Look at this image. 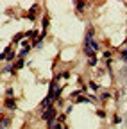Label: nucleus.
Returning <instances> with one entry per match:
<instances>
[{
  "mask_svg": "<svg viewBox=\"0 0 127 129\" xmlns=\"http://www.w3.org/2000/svg\"><path fill=\"white\" fill-rule=\"evenodd\" d=\"M56 117H57V108L52 104L49 109H45V111H41V118L45 120V122H50V120H56Z\"/></svg>",
  "mask_w": 127,
  "mask_h": 129,
  "instance_id": "f257e3e1",
  "label": "nucleus"
},
{
  "mask_svg": "<svg viewBox=\"0 0 127 129\" xmlns=\"http://www.w3.org/2000/svg\"><path fill=\"white\" fill-rule=\"evenodd\" d=\"M4 104H6V108H7V109H11V111L16 109V99H14V97H7Z\"/></svg>",
  "mask_w": 127,
  "mask_h": 129,
  "instance_id": "f03ea898",
  "label": "nucleus"
},
{
  "mask_svg": "<svg viewBox=\"0 0 127 129\" xmlns=\"http://www.w3.org/2000/svg\"><path fill=\"white\" fill-rule=\"evenodd\" d=\"M11 125V118H2V120H0V129H6V127H9Z\"/></svg>",
  "mask_w": 127,
  "mask_h": 129,
  "instance_id": "39448f33",
  "label": "nucleus"
},
{
  "mask_svg": "<svg viewBox=\"0 0 127 129\" xmlns=\"http://www.w3.org/2000/svg\"><path fill=\"white\" fill-rule=\"evenodd\" d=\"M23 38H25V34H23V32H16V34L13 36V43H18V41H22Z\"/></svg>",
  "mask_w": 127,
  "mask_h": 129,
  "instance_id": "0eeeda50",
  "label": "nucleus"
},
{
  "mask_svg": "<svg viewBox=\"0 0 127 129\" xmlns=\"http://www.w3.org/2000/svg\"><path fill=\"white\" fill-rule=\"evenodd\" d=\"M63 129H68V127H63Z\"/></svg>",
  "mask_w": 127,
  "mask_h": 129,
  "instance_id": "393cba45",
  "label": "nucleus"
},
{
  "mask_svg": "<svg viewBox=\"0 0 127 129\" xmlns=\"http://www.w3.org/2000/svg\"><path fill=\"white\" fill-rule=\"evenodd\" d=\"M25 64H27V63H25L22 57H18V59H16V63H14V70H22Z\"/></svg>",
  "mask_w": 127,
  "mask_h": 129,
  "instance_id": "20e7f679",
  "label": "nucleus"
},
{
  "mask_svg": "<svg viewBox=\"0 0 127 129\" xmlns=\"http://www.w3.org/2000/svg\"><path fill=\"white\" fill-rule=\"evenodd\" d=\"M120 122H122V118L118 115H113V124H120Z\"/></svg>",
  "mask_w": 127,
  "mask_h": 129,
  "instance_id": "6ab92c4d",
  "label": "nucleus"
},
{
  "mask_svg": "<svg viewBox=\"0 0 127 129\" xmlns=\"http://www.w3.org/2000/svg\"><path fill=\"white\" fill-rule=\"evenodd\" d=\"M4 72H7V74H14V72H16V70H14V64L11 63V64H6V67H4Z\"/></svg>",
  "mask_w": 127,
  "mask_h": 129,
  "instance_id": "1a4fd4ad",
  "label": "nucleus"
},
{
  "mask_svg": "<svg viewBox=\"0 0 127 129\" xmlns=\"http://www.w3.org/2000/svg\"><path fill=\"white\" fill-rule=\"evenodd\" d=\"M86 6H88L86 2H75V9H77V11H84Z\"/></svg>",
  "mask_w": 127,
  "mask_h": 129,
  "instance_id": "9d476101",
  "label": "nucleus"
},
{
  "mask_svg": "<svg viewBox=\"0 0 127 129\" xmlns=\"http://www.w3.org/2000/svg\"><path fill=\"white\" fill-rule=\"evenodd\" d=\"M6 95H7V97H14V90H13V88H7Z\"/></svg>",
  "mask_w": 127,
  "mask_h": 129,
  "instance_id": "a211bd4d",
  "label": "nucleus"
},
{
  "mask_svg": "<svg viewBox=\"0 0 127 129\" xmlns=\"http://www.w3.org/2000/svg\"><path fill=\"white\" fill-rule=\"evenodd\" d=\"M29 52H30V48H22V50L18 52V57H22V59H23V57H25Z\"/></svg>",
  "mask_w": 127,
  "mask_h": 129,
  "instance_id": "9b49d317",
  "label": "nucleus"
},
{
  "mask_svg": "<svg viewBox=\"0 0 127 129\" xmlns=\"http://www.w3.org/2000/svg\"><path fill=\"white\" fill-rule=\"evenodd\" d=\"M16 57H18V54H16V52H14V50H11V52L7 54V57H6V59H7V63L11 64V63H13L14 59H16Z\"/></svg>",
  "mask_w": 127,
  "mask_h": 129,
  "instance_id": "423d86ee",
  "label": "nucleus"
},
{
  "mask_svg": "<svg viewBox=\"0 0 127 129\" xmlns=\"http://www.w3.org/2000/svg\"><path fill=\"white\" fill-rule=\"evenodd\" d=\"M97 115H99L100 118H104V117H106V111H104V109H97Z\"/></svg>",
  "mask_w": 127,
  "mask_h": 129,
  "instance_id": "aec40b11",
  "label": "nucleus"
},
{
  "mask_svg": "<svg viewBox=\"0 0 127 129\" xmlns=\"http://www.w3.org/2000/svg\"><path fill=\"white\" fill-rule=\"evenodd\" d=\"M104 57H107V59H111V52H109V50H106V52H104Z\"/></svg>",
  "mask_w": 127,
  "mask_h": 129,
  "instance_id": "b1692460",
  "label": "nucleus"
},
{
  "mask_svg": "<svg viewBox=\"0 0 127 129\" xmlns=\"http://www.w3.org/2000/svg\"><path fill=\"white\" fill-rule=\"evenodd\" d=\"M120 54H122V59H123V61H127V45L120 50Z\"/></svg>",
  "mask_w": 127,
  "mask_h": 129,
  "instance_id": "4468645a",
  "label": "nucleus"
},
{
  "mask_svg": "<svg viewBox=\"0 0 127 129\" xmlns=\"http://www.w3.org/2000/svg\"><path fill=\"white\" fill-rule=\"evenodd\" d=\"M84 56H86V57H95V52L91 50L90 47H86V45H84Z\"/></svg>",
  "mask_w": 127,
  "mask_h": 129,
  "instance_id": "6e6552de",
  "label": "nucleus"
},
{
  "mask_svg": "<svg viewBox=\"0 0 127 129\" xmlns=\"http://www.w3.org/2000/svg\"><path fill=\"white\" fill-rule=\"evenodd\" d=\"M90 88L97 91V90H99V84H97V83H93V81H90Z\"/></svg>",
  "mask_w": 127,
  "mask_h": 129,
  "instance_id": "dca6fc26",
  "label": "nucleus"
},
{
  "mask_svg": "<svg viewBox=\"0 0 127 129\" xmlns=\"http://www.w3.org/2000/svg\"><path fill=\"white\" fill-rule=\"evenodd\" d=\"M22 47H23V48H30V47H32V45H30V43H29V40H23V43H22Z\"/></svg>",
  "mask_w": 127,
  "mask_h": 129,
  "instance_id": "f3484780",
  "label": "nucleus"
},
{
  "mask_svg": "<svg viewBox=\"0 0 127 129\" xmlns=\"http://www.w3.org/2000/svg\"><path fill=\"white\" fill-rule=\"evenodd\" d=\"M72 109H73V106H68V108H66V113H65V115H70V113H72Z\"/></svg>",
  "mask_w": 127,
  "mask_h": 129,
  "instance_id": "5701e85b",
  "label": "nucleus"
},
{
  "mask_svg": "<svg viewBox=\"0 0 127 129\" xmlns=\"http://www.w3.org/2000/svg\"><path fill=\"white\" fill-rule=\"evenodd\" d=\"M38 36H39V32H38L36 29H30V30H27V32H25V38H27V40H34V41H36V38H38Z\"/></svg>",
  "mask_w": 127,
  "mask_h": 129,
  "instance_id": "7ed1b4c3",
  "label": "nucleus"
},
{
  "mask_svg": "<svg viewBox=\"0 0 127 129\" xmlns=\"http://www.w3.org/2000/svg\"><path fill=\"white\" fill-rule=\"evenodd\" d=\"M88 64H90V67H91V68H95V67H97V57H90V61H88Z\"/></svg>",
  "mask_w": 127,
  "mask_h": 129,
  "instance_id": "2eb2a0df",
  "label": "nucleus"
},
{
  "mask_svg": "<svg viewBox=\"0 0 127 129\" xmlns=\"http://www.w3.org/2000/svg\"><path fill=\"white\" fill-rule=\"evenodd\" d=\"M75 102H77V104H81V102H88V97H86V95H81V97H77V99H75Z\"/></svg>",
  "mask_w": 127,
  "mask_h": 129,
  "instance_id": "ddd939ff",
  "label": "nucleus"
},
{
  "mask_svg": "<svg viewBox=\"0 0 127 129\" xmlns=\"http://www.w3.org/2000/svg\"><path fill=\"white\" fill-rule=\"evenodd\" d=\"M59 77H63V79H68V77H70V74H68V72H65V74H61Z\"/></svg>",
  "mask_w": 127,
  "mask_h": 129,
  "instance_id": "4be33fe9",
  "label": "nucleus"
},
{
  "mask_svg": "<svg viewBox=\"0 0 127 129\" xmlns=\"http://www.w3.org/2000/svg\"><path fill=\"white\" fill-rule=\"evenodd\" d=\"M109 97H111L109 93H102V95H100V101H106V99H109Z\"/></svg>",
  "mask_w": 127,
  "mask_h": 129,
  "instance_id": "412c9836",
  "label": "nucleus"
},
{
  "mask_svg": "<svg viewBox=\"0 0 127 129\" xmlns=\"http://www.w3.org/2000/svg\"><path fill=\"white\" fill-rule=\"evenodd\" d=\"M41 27H43V30L49 27V16H43V18H41Z\"/></svg>",
  "mask_w": 127,
  "mask_h": 129,
  "instance_id": "f8f14e48",
  "label": "nucleus"
}]
</instances>
